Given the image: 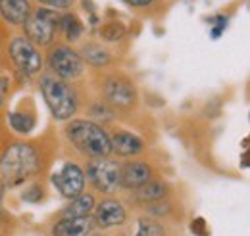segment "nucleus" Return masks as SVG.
<instances>
[{
  "label": "nucleus",
  "mask_w": 250,
  "mask_h": 236,
  "mask_svg": "<svg viewBox=\"0 0 250 236\" xmlns=\"http://www.w3.org/2000/svg\"><path fill=\"white\" fill-rule=\"evenodd\" d=\"M41 165L39 152L31 144L16 142L0 157V198L10 188L25 182Z\"/></svg>",
  "instance_id": "f257e3e1"
},
{
  "label": "nucleus",
  "mask_w": 250,
  "mask_h": 236,
  "mask_svg": "<svg viewBox=\"0 0 250 236\" xmlns=\"http://www.w3.org/2000/svg\"><path fill=\"white\" fill-rule=\"evenodd\" d=\"M65 137L81 154L94 159H102L112 152L108 133L93 121H85V119L71 121L65 127Z\"/></svg>",
  "instance_id": "f03ea898"
},
{
  "label": "nucleus",
  "mask_w": 250,
  "mask_h": 236,
  "mask_svg": "<svg viewBox=\"0 0 250 236\" xmlns=\"http://www.w3.org/2000/svg\"><path fill=\"white\" fill-rule=\"evenodd\" d=\"M41 92L44 96L46 106L50 108L52 116L60 121L69 119L75 110H77V96L71 90V87L67 83H63L62 79L56 77H42L41 79Z\"/></svg>",
  "instance_id": "7ed1b4c3"
},
{
  "label": "nucleus",
  "mask_w": 250,
  "mask_h": 236,
  "mask_svg": "<svg viewBox=\"0 0 250 236\" xmlns=\"http://www.w3.org/2000/svg\"><path fill=\"white\" fill-rule=\"evenodd\" d=\"M60 16L56 10L48 8H39L37 12L29 14V18L23 23L25 29V39L31 40L35 46H46L54 40V33L58 27Z\"/></svg>",
  "instance_id": "20e7f679"
},
{
  "label": "nucleus",
  "mask_w": 250,
  "mask_h": 236,
  "mask_svg": "<svg viewBox=\"0 0 250 236\" xmlns=\"http://www.w3.org/2000/svg\"><path fill=\"white\" fill-rule=\"evenodd\" d=\"M87 177L96 190L114 194L122 188V165L112 159H93L87 167Z\"/></svg>",
  "instance_id": "39448f33"
},
{
  "label": "nucleus",
  "mask_w": 250,
  "mask_h": 236,
  "mask_svg": "<svg viewBox=\"0 0 250 236\" xmlns=\"http://www.w3.org/2000/svg\"><path fill=\"white\" fill-rule=\"evenodd\" d=\"M8 52H10L12 61L16 63V67L23 71L25 75H37L42 69V56L39 48L25 37H16L10 42Z\"/></svg>",
  "instance_id": "423d86ee"
},
{
  "label": "nucleus",
  "mask_w": 250,
  "mask_h": 236,
  "mask_svg": "<svg viewBox=\"0 0 250 236\" xmlns=\"http://www.w3.org/2000/svg\"><path fill=\"white\" fill-rule=\"evenodd\" d=\"M48 65L60 79H75L83 73V59L81 56L67 48V46H56L48 54Z\"/></svg>",
  "instance_id": "0eeeda50"
},
{
  "label": "nucleus",
  "mask_w": 250,
  "mask_h": 236,
  "mask_svg": "<svg viewBox=\"0 0 250 236\" xmlns=\"http://www.w3.org/2000/svg\"><path fill=\"white\" fill-rule=\"evenodd\" d=\"M52 182L54 186L60 190V194L65 198H75L83 192L85 188V173L79 165L75 163H65L62 167V171L52 175Z\"/></svg>",
  "instance_id": "6e6552de"
},
{
  "label": "nucleus",
  "mask_w": 250,
  "mask_h": 236,
  "mask_svg": "<svg viewBox=\"0 0 250 236\" xmlns=\"http://www.w3.org/2000/svg\"><path fill=\"white\" fill-rule=\"evenodd\" d=\"M93 213V223L100 229H112V227L124 225L125 217H127L125 207L118 200H112V198H106L100 204H96Z\"/></svg>",
  "instance_id": "1a4fd4ad"
},
{
  "label": "nucleus",
  "mask_w": 250,
  "mask_h": 236,
  "mask_svg": "<svg viewBox=\"0 0 250 236\" xmlns=\"http://www.w3.org/2000/svg\"><path fill=\"white\" fill-rule=\"evenodd\" d=\"M135 87L127 79H110L106 85V98L116 108H129L135 104Z\"/></svg>",
  "instance_id": "9d476101"
},
{
  "label": "nucleus",
  "mask_w": 250,
  "mask_h": 236,
  "mask_svg": "<svg viewBox=\"0 0 250 236\" xmlns=\"http://www.w3.org/2000/svg\"><path fill=\"white\" fill-rule=\"evenodd\" d=\"M152 177V169L143 161H129L122 167V188H141Z\"/></svg>",
  "instance_id": "9b49d317"
},
{
  "label": "nucleus",
  "mask_w": 250,
  "mask_h": 236,
  "mask_svg": "<svg viewBox=\"0 0 250 236\" xmlns=\"http://www.w3.org/2000/svg\"><path fill=\"white\" fill-rule=\"evenodd\" d=\"M93 229L94 223L91 217H63L52 227V236H89Z\"/></svg>",
  "instance_id": "f8f14e48"
},
{
  "label": "nucleus",
  "mask_w": 250,
  "mask_h": 236,
  "mask_svg": "<svg viewBox=\"0 0 250 236\" xmlns=\"http://www.w3.org/2000/svg\"><path fill=\"white\" fill-rule=\"evenodd\" d=\"M31 14L29 0H0V16L12 25H23Z\"/></svg>",
  "instance_id": "ddd939ff"
},
{
  "label": "nucleus",
  "mask_w": 250,
  "mask_h": 236,
  "mask_svg": "<svg viewBox=\"0 0 250 236\" xmlns=\"http://www.w3.org/2000/svg\"><path fill=\"white\" fill-rule=\"evenodd\" d=\"M110 148L114 154H118L122 157H129V156H137L143 150V140L131 133L120 131L110 138Z\"/></svg>",
  "instance_id": "4468645a"
},
{
  "label": "nucleus",
  "mask_w": 250,
  "mask_h": 236,
  "mask_svg": "<svg viewBox=\"0 0 250 236\" xmlns=\"http://www.w3.org/2000/svg\"><path fill=\"white\" fill-rule=\"evenodd\" d=\"M94 206H96V202H94L93 194H85V192H81L79 196L71 198L69 206L63 209L62 215L65 217V219H71V217H89V215L93 213Z\"/></svg>",
  "instance_id": "2eb2a0df"
},
{
  "label": "nucleus",
  "mask_w": 250,
  "mask_h": 236,
  "mask_svg": "<svg viewBox=\"0 0 250 236\" xmlns=\"http://www.w3.org/2000/svg\"><path fill=\"white\" fill-rule=\"evenodd\" d=\"M167 194V186L160 180H148L141 188H137V198L141 202H158Z\"/></svg>",
  "instance_id": "dca6fc26"
},
{
  "label": "nucleus",
  "mask_w": 250,
  "mask_h": 236,
  "mask_svg": "<svg viewBox=\"0 0 250 236\" xmlns=\"http://www.w3.org/2000/svg\"><path fill=\"white\" fill-rule=\"evenodd\" d=\"M58 25H60L63 37H65L67 40H77V39L83 35V25H81L79 18H77V16H73V14L62 16V18H60V21H58Z\"/></svg>",
  "instance_id": "f3484780"
},
{
  "label": "nucleus",
  "mask_w": 250,
  "mask_h": 236,
  "mask_svg": "<svg viewBox=\"0 0 250 236\" xmlns=\"http://www.w3.org/2000/svg\"><path fill=\"white\" fill-rule=\"evenodd\" d=\"M81 59H85L87 63L98 67V65H106V63L110 61V54H108V50H104L100 44H87V46L83 48Z\"/></svg>",
  "instance_id": "a211bd4d"
},
{
  "label": "nucleus",
  "mask_w": 250,
  "mask_h": 236,
  "mask_svg": "<svg viewBox=\"0 0 250 236\" xmlns=\"http://www.w3.org/2000/svg\"><path fill=\"white\" fill-rule=\"evenodd\" d=\"M125 25L120 21H108L100 27V37L106 42H118L125 37Z\"/></svg>",
  "instance_id": "6ab92c4d"
},
{
  "label": "nucleus",
  "mask_w": 250,
  "mask_h": 236,
  "mask_svg": "<svg viewBox=\"0 0 250 236\" xmlns=\"http://www.w3.org/2000/svg\"><path fill=\"white\" fill-rule=\"evenodd\" d=\"M8 121H10V125H12V129H14L16 133H21V135L29 133L33 127H35V121H33L31 116H27V114H20V112H12V114H8Z\"/></svg>",
  "instance_id": "aec40b11"
},
{
  "label": "nucleus",
  "mask_w": 250,
  "mask_h": 236,
  "mask_svg": "<svg viewBox=\"0 0 250 236\" xmlns=\"http://www.w3.org/2000/svg\"><path fill=\"white\" fill-rule=\"evenodd\" d=\"M164 227L154 219H139L137 223V233L135 236H164Z\"/></svg>",
  "instance_id": "412c9836"
},
{
  "label": "nucleus",
  "mask_w": 250,
  "mask_h": 236,
  "mask_svg": "<svg viewBox=\"0 0 250 236\" xmlns=\"http://www.w3.org/2000/svg\"><path fill=\"white\" fill-rule=\"evenodd\" d=\"M227 27V18L225 16H216L212 20V39H219V35Z\"/></svg>",
  "instance_id": "4be33fe9"
},
{
  "label": "nucleus",
  "mask_w": 250,
  "mask_h": 236,
  "mask_svg": "<svg viewBox=\"0 0 250 236\" xmlns=\"http://www.w3.org/2000/svg\"><path fill=\"white\" fill-rule=\"evenodd\" d=\"M41 4H46V6H52L54 10L56 8H69L73 4V0H39Z\"/></svg>",
  "instance_id": "5701e85b"
},
{
  "label": "nucleus",
  "mask_w": 250,
  "mask_h": 236,
  "mask_svg": "<svg viewBox=\"0 0 250 236\" xmlns=\"http://www.w3.org/2000/svg\"><path fill=\"white\" fill-rule=\"evenodd\" d=\"M190 229H192V233H196V235H200V236L206 235V229H204V221H202V219H196Z\"/></svg>",
  "instance_id": "b1692460"
},
{
  "label": "nucleus",
  "mask_w": 250,
  "mask_h": 236,
  "mask_svg": "<svg viewBox=\"0 0 250 236\" xmlns=\"http://www.w3.org/2000/svg\"><path fill=\"white\" fill-rule=\"evenodd\" d=\"M124 2L129 6H135V8H145V6H150L154 0H124Z\"/></svg>",
  "instance_id": "393cba45"
},
{
  "label": "nucleus",
  "mask_w": 250,
  "mask_h": 236,
  "mask_svg": "<svg viewBox=\"0 0 250 236\" xmlns=\"http://www.w3.org/2000/svg\"><path fill=\"white\" fill-rule=\"evenodd\" d=\"M4 92H6V83L0 81V106H2V102H4Z\"/></svg>",
  "instance_id": "a878e982"
}]
</instances>
